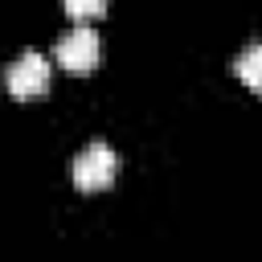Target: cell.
Listing matches in <instances>:
<instances>
[{
    "label": "cell",
    "mask_w": 262,
    "mask_h": 262,
    "mask_svg": "<svg viewBox=\"0 0 262 262\" xmlns=\"http://www.w3.org/2000/svg\"><path fill=\"white\" fill-rule=\"evenodd\" d=\"M115 172H119V156H115V147L102 143V139L90 143V147L74 160V184H78L82 192H102V188H111Z\"/></svg>",
    "instance_id": "1"
},
{
    "label": "cell",
    "mask_w": 262,
    "mask_h": 262,
    "mask_svg": "<svg viewBox=\"0 0 262 262\" xmlns=\"http://www.w3.org/2000/svg\"><path fill=\"white\" fill-rule=\"evenodd\" d=\"M49 78H53L49 57H45V53H37V49L20 53V57L8 66V74H4V82H8V94H12V98H41V94L49 90Z\"/></svg>",
    "instance_id": "2"
},
{
    "label": "cell",
    "mask_w": 262,
    "mask_h": 262,
    "mask_svg": "<svg viewBox=\"0 0 262 262\" xmlns=\"http://www.w3.org/2000/svg\"><path fill=\"white\" fill-rule=\"evenodd\" d=\"M98 61H102V41L94 29L78 25L57 41V66H66L70 74H90Z\"/></svg>",
    "instance_id": "3"
},
{
    "label": "cell",
    "mask_w": 262,
    "mask_h": 262,
    "mask_svg": "<svg viewBox=\"0 0 262 262\" xmlns=\"http://www.w3.org/2000/svg\"><path fill=\"white\" fill-rule=\"evenodd\" d=\"M233 70H237V78H242V82H246L250 90H258V94H262V41L246 45V49L237 53Z\"/></svg>",
    "instance_id": "4"
},
{
    "label": "cell",
    "mask_w": 262,
    "mask_h": 262,
    "mask_svg": "<svg viewBox=\"0 0 262 262\" xmlns=\"http://www.w3.org/2000/svg\"><path fill=\"white\" fill-rule=\"evenodd\" d=\"M61 4H66V12H70L74 20H94V16L106 12L111 0H61Z\"/></svg>",
    "instance_id": "5"
}]
</instances>
